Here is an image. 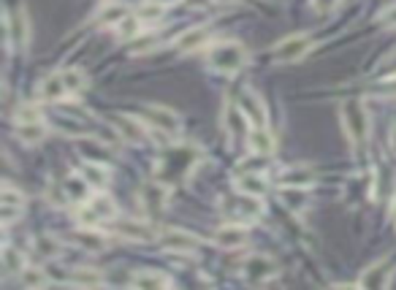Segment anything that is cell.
Masks as SVG:
<instances>
[{"instance_id":"cell-1","label":"cell","mask_w":396,"mask_h":290,"mask_svg":"<svg viewBox=\"0 0 396 290\" xmlns=\"http://www.w3.org/2000/svg\"><path fill=\"white\" fill-rule=\"evenodd\" d=\"M198 160H201V147L188 144V141L174 144L161 155V160L155 166V180H161L168 187L177 182H185L193 174V168L198 166Z\"/></svg>"},{"instance_id":"cell-2","label":"cell","mask_w":396,"mask_h":290,"mask_svg":"<svg viewBox=\"0 0 396 290\" xmlns=\"http://www.w3.org/2000/svg\"><path fill=\"white\" fill-rule=\"evenodd\" d=\"M342 128H345V136L353 147H364L369 141V130H372V123H369V111L364 106V100L358 98H350L342 103Z\"/></svg>"},{"instance_id":"cell-3","label":"cell","mask_w":396,"mask_h":290,"mask_svg":"<svg viewBox=\"0 0 396 290\" xmlns=\"http://www.w3.org/2000/svg\"><path fill=\"white\" fill-rule=\"evenodd\" d=\"M247 60H250V55L239 41H220L209 46V66L225 76L239 73L247 66Z\"/></svg>"},{"instance_id":"cell-4","label":"cell","mask_w":396,"mask_h":290,"mask_svg":"<svg viewBox=\"0 0 396 290\" xmlns=\"http://www.w3.org/2000/svg\"><path fill=\"white\" fill-rule=\"evenodd\" d=\"M223 130L225 136L231 138L233 144L236 141H247L250 138V130H253V123L247 117L239 103H233L231 98L223 100Z\"/></svg>"},{"instance_id":"cell-5","label":"cell","mask_w":396,"mask_h":290,"mask_svg":"<svg viewBox=\"0 0 396 290\" xmlns=\"http://www.w3.org/2000/svg\"><path fill=\"white\" fill-rule=\"evenodd\" d=\"M280 274V269H277V261L269 258V255H250L245 263H242V276H245L247 285H266L269 279Z\"/></svg>"},{"instance_id":"cell-6","label":"cell","mask_w":396,"mask_h":290,"mask_svg":"<svg viewBox=\"0 0 396 290\" xmlns=\"http://www.w3.org/2000/svg\"><path fill=\"white\" fill-rule=\"evenodd\" d=\"M310 49H313V38L304 36V33H296V36H288V38H283L274 46V60L277 63H296Z\"/></svg>"},{"instance_id":"cell-7","label":"cell","mask_w":396,"mask_h":290,"mask_svg":"<svg viewBox=\"0 0 396 290\" xmlns=\"http://www.w3.org/2000/svg\"><path fill=\"white\" fill-rule=\"evenodd\" d=\"M30 38V25L28 14L22 9H14L6 14V46L14 49V46H25Z\"/></svg>"},{"instance_id":"cell-8","label":"cell","mask_w":396,"mask_h":290,"mask_svg":"<svg viewBox=\"0 0 396 290\" xmlns=\"http://www.w3.org/2000/svg\"><path fill=\"white\" fill-rule=\"evenodd\" d=\"M144 114H147V123L166 136H177L182 130V120L177 117V111L166 109V106H147Z\"/></svg>"},{"instance_id":"cell-9","label":"cell","mask_w":396,"mask_h":290,"mask_svg":"<svg viewBox=\"0 0 396 290\" xmlns=\"http://www.w3.org/2000/svg\"><path fill=\"white\" fill-rule=\"evenodd\" d=\"M258 201H260V198H255V195L239 193V198L225 201V212L231 214L233 222H253L260 214V204H258Z\"/></svg>"},{"instance_id":"cell-10","label":"cell","mask_w":396,"mask_h":290,"mask_svg":"<svg viewBox=\"0 0 396 290\" xmlns=\"http://www.w3.org/2000/svg\"><path fill=\"white\" fill-rule=\"evenodd\" d=\"M22 209H25L22 190H16L14 185H3V193H0V217H3V225H11L16 217H22Z\"/></svg>"},{"instance_id":"cell-11","label":"cell","mask_w":396,"mask_h":290,"mask_svg":"<svg viewBox=\"0 0 396 290\" xmlns=\"http://www.w3.org/2000/svg\"><path fill=\"white\" fill-rule=\"evenodd\" d=\"M158 242L166 249H174V252H196V249L201 247V239L188 234V231H182V228H166V231H161Z\"/></svg>"},{"instance_id":"cell-12","label":"cell","mask_w":396,"mask_h":290,"mask_svg":"<svg viewBox=\"0 0 396 290\" xmlns=\"http://www.w3.org/2000/svg\"><path fill=\"white\" fill-rule=\"evenodd\" d=\"M141 204H144V209L150 214H161L166 209V204H168V185H163L161 180L147 182L141 187Z\"/></svg>"},{"instance_id":"cell-13","label":"cell","mask_w":396,"mask_h":290,"mask_svg":"<svg viewBox=\"0 0 396 290\" xmlns=\"http://www.w3.org/2000/svg\"><path fill=\"white\" fill-rule=\"evenodd\" d=\"M391 274H394V261L391 258H382V261L372 263L367 271L361 274L358 285L361 288H385L391 282Z\"/></svg>"},{"instance_id":"cell-14","label":"cell","mask_w":396,"mask_h":290,"mask_svg":"<svg viewBox=\"0 0 396 290\" xmlns=\"http://www.w3.org/2000/svg\"><path fill=\"white\" fill-rule=\"evenodd\" d=\"M247 242V228L245 222H231V225H223L215 231V244L223 249H239L245 247Z\"/></svg>"},{"instance_id":"cell-15","label":"cell","mask_w":396,"mask_h":290,"mask_svg":"<svg viewBox=\"0 0 396 290\" xmlns=\"http://www.w3.org/2000/svg\"><path fill=\"white\" fill-rule=\"evenodd\" d=\"M209 38H212V30L209 28H191L185 30V33H179L177 41H174V46H177L179 52H196V49H204L206 43H209Z\"/></svg>"},{"instance_id":"cell-16","label":"cell","mask_w":396,"mask_h":290,"mask_svg":"<svg viewBox=\"0 0 396 290\" xmlns=\"http://www.w3.org/2000/svg\"><path fill=\"white\" fill-rule=\"evenodd\" d=\"M239 106H242V111L250 117L253 128H266V106H263L260 95H255V93L247 90V93L239 95Z\"/></svg>"},{"instance_id":"cell-17","label":"cell","mask_w":396,"mask_h":290,"mask_svg":"<svg viewBox=\"0 0 396 290\" xmlns=\"http://www.w3.org/2000/svg\"><path fill=\"white\" fill-rule=\"evenodd\" d=\"M315 182V171L304 163H296V166H288L285 171H280V185L283 187H307Z\"/></svg>"},{"instance_id":"cell-18","label":"cell","mask_w":396,"mask_h":290,"mask_svg":"<svg viewBox=\"0 0 396 290\" xmlns=\"http://www.w3.org/2000/svg\"><path fill=\"white\" fill-rule=\"evenodd\" d=\"M111 123H114V128H117L120 138H128V141H144V136H147V125L141 123V120H136V117L117 114Z\"/></svg>"},{"instance_id":"cell-19","label":"cell","mask_w":396,"mask_h":290,"mask_svg":"<svg viewBox=\"0 0 396 290\" xmlns=\"http://www.w3.org/2000/svg\"><path fill=\"white\" fill-rule=\"evenodd\" d=\"M39 98H41V100H63V98H71L60 71H57V73H49V76L39 84Z\"/></svg>"},{"instance_id":"cell-20","label":"cell","mask_w":396,"mask_h":290,"mask_svg":"<svg viewBox=\"0 0 396 290\" xmlns=\"http://www.w3.org/2000/svg\"><path fill=\"white\" fill-rule=\"evenodd\" d=\"M79 174H82L87 185L90 187H96V190H103L106 187V182H109V168L103 166V163H98V160H87L79 166Z\"/></svg>"},{"instance_id":"cell-21","label":"cell","mask_w":396,"mask_h":290,"mask_svg":"<svg viewBox=\"0 0 396 290\" xmlns=\"http://www.w3.org/2000/svg\"><path fill=\"white\" fill-rule=\"evenodd\" d=\"M117 228V234L123 236V239H131V242H150L152 236V228L150 225H144V222L138 220H123L114 225Z\"/></svg>"},{"instance_id":"cell-22","label":"cell","mask_w":396,"mask_h":290,"mask_svg":"<svg viewBox=\"0 0 396 290\" xmlns=\"http://www.w3.org/2000/svg\"><path fill=\"white\" fill-rule=\"evenodd\" d=\"M247 144H250V150H253L255 155H260V157H266V155L274 152V138L266 128H253V130H250V138H247Z\"/></svg>"},{"instance_id":"cell-23","label":"cell","mask_w":396,"mask_h":290,"mask_svg":"<svg viewBox=\"0 0 396 290\" xmlns=\"http://www.w3.org/2000/svg\"><path fill=\"white\" fill-rule=\"evenodd\" d=\"M236 190L247 195H255V198H263L266 190H269V185H266V177H260V174H242L236 180Z\"/></svg>"},{"instance_id":"cell-24","label":"cell","mask_w":396,"mask_h":290,"mask_svg":"<svg viewBox=\"0 0 396 290\" xmlns=\"http://www.w3.org/2000/svg\"><path fill=\"white\" fill-rule=\"evenodd\" d=\"M131 285L133 288H168L171 285V279L161 271H147V269H141L136 274L131 276Z\"/></svg>"},{"instance_id":"cell-25","label":"cell","mask_w":396,"mask_h":290,"mask_svg":"<svg viewBox=\"0 0 396 290\" xmlns=\"http://www.w3.org/2000/svg\"><path fill=\"white\" fill-rule=\"evenodd\" d=\"M63 190H66V198H68V201L84 204V201H87V193H90V185H87V180L79 174V177H68L66 185H63Z\"/></svg>"},{"instance_id":"cell-26","label":"cell","mask_w":396,"mask_h":290,"mask_svg":"<svg viewBox=\"0 0 396 290\" xmlns=\"http://www.w3.org/2000/svg\"><path fill=\"white\" fill-rule=\"evenodd\" d=\"M87 204L96 209V214H98V217H101L103 222H106V220H114V217H117V207H114V201H111V198H109L106 193H96L93 198H90V201H87Z\"/></svg>"},{"instance_id":"cell-27","label":"cell","mask_w":396,"mask_h":290,"mask_svg":"<svg viewBox=\"0 0 396 290\" xmlns=\"http://www.w3.org/2000/svg\"><path fill=\"white\" fill-rule=\"evenodd\" d=\"M71 285H87V288H98V285H103L106 279H103V274L101 271H96V269H73L68 276Z\"/></svg>"},{"instance_id":"cell-28","label":"cell","mask_w":396,"mask_h":290,"mask_svg":"<svg viewBox=\"0 0 396 290\" xmlns=\"http://www.w3.org/2000/svg\"><path fill=\"white\" fill-rule=\"evenodd\" d=\"M76 244H82L84 249H103L106 247V236L98 234L96 228H82L79 234L73 236Z\"/></svg>"},{"instance_id":"cell-29","label":"cell","mask_w":396,"mask_h":290,"mask_svg":"<svg viewBox=\"0 0 396 290\" xmlns=\"http://www.w3.org/2000/svg\"><path fill=\"white\" fill-rule=\"evenodd\" d=\"M16 133H19V141H25V144H39L46 138V125L44 123H25L16 128Z\"/></svg>"},{"instance_id":"cell-30","label":"cell","mask_w":396,"mask_h":290,"mask_svg":"<svg viewBox=\"0 0 396 290\" xmlns=\"http://www.w3.org/2000/svg\"><path fill=\"white\" fill-rule=\"evenodd\" d=\"M3 266H6L9 274H19V271L25 269V255H22V249L6 244V247H3Z\"/></svg>"},{"instance_id":"cell-31","label":"cell","mask_w":396,"mask_h":290,"mask_svg":"<svg viewBox=\"0 0 396 290\" xmlns=\"http://www.w3.org/2000/svg\"><path fill=\"white\" fill-rule=\"evenodd\" d=\"M63 73V82H66V90H68V95H76V93H82L84 87H87V73L79 68H68V71H60Z\"/></svg>"},{"instance_id":"cell-32","label":"cell","mask_w":396,"mask_h":290,"mask_svg":"<svg viewBox=\"0 0 396 290\" xmlns=\"http://www.w3.org/2000/svg\"><path fill=\"white\" fill-rule=\"evenodd\" d=\"M46 282H49V276L44 274V269H28V266H25V269L19 271V285H22V288H44Z\"/></svg>"},{"instance_id":"cell-33","label":"cell","mask_w":396,"mask_h":290,"mask_svg":"<svg viewBox=\"0 0 396 290\" xmlns=\"http://www.w3.org/2000/svg\"><path fill=\"white\" fill-rule=\"evenodd\" d=\"M155 43H158V33H138L136 38H131V52H133V55L150 52Z\"/></svg>"},{"instance_id":"cell-34","label":"cell","mask_w":396,"mask_h":290,"mask_svg":"<svg viewBox=\"0 0 396 290\" xmlns=\"http://www.w3.org/2000/svg\"><path fill=\"white\" fill-rule=\"evenodd\" d=\"M136 16L141 19V22H144V25L158 22V19L163 16V6H161V3H155V0H152V3H144V6H141V9L136 11Z\"/></svg>"},{"instance_id":"cell-35","label":"cell","mask_w":396,"mask_h":290,"mask_svg":"<svg viewBox=\"0 0 396 290\" xmlns=\"http://www.w3.org/2000/svg\"><path fill=\"white\" fill-rule=\"evenodd\" d=\"M25 123H41V109L36 103H25V106H19V111H16V125H25Z\"/></svg>"},{"instance_id":"cell-36","label":"cell","mask_w":396,"mask_h":290,"mask_svg":"<svg viewBox=\"0 0 396 290\" xmlns=\"http://www.w3.org/2000/svg\"><path fill=\"white\" fill-rule=\"evenodd\" d=\"M36 244H39V252H41V255H46V258H55L57 252H60V244H57L52 236H41Z\"/></svg>"},{"instance_id":"cell-37","label":"cell","mask_w":396,"mask_h":290,"mask_svg":"<svg viewBox=\"0 0 396 290\" xmlns=\"http://www.w3.org/2000/svg\"><path fill=\"white\" fill-rule=\"evenodd\" d=\"M337 6H340V0H313L315 11H331V9H337Z\"/></svg>"},{"instance_id":"cell-38","label":"cell","mask_w":396,"mask_h":290,"mask_svg":"<svg viewBox=\"0 0 396 290\" xmlns=\"http://www.w3.org/2000/svg\"><path fill=\"white\" fill-rule=\"evenodd\" d=\"M380 22L385 25V28H396V6L394 9H388V11L380 16Z\"/></svg>"},{"instance_id":"cell-39","label":"cell","mask_w":396,"mask_h":290,"mask_svg":"<svg viewBox=\"0 0 396 290\" xmlns=\"http://www.w3.org/2000/svg\"><path fill=\"white\" fill-rule=\"evenodd\" d=\"M388 144H391V152L396 155V125L391 128V138H388Z\"/></svg>"},{"instance_id":"cell-40","label":"cell","mask_w":396,"mask_h":290,"mask_svg":"<svg viewBox=\"0 0 396 290\" xmlns=\"http://www.w3.org/2000/svg\"><path fill=\"white\" fill-rule=\"evenodd\" d=\"M188 3H191V6H206L209 0H188Z\"/></svg>"},{"instance_id":"cell-41","label":"cell","mask_w":396,"mask_h":290,"mask_svg":"<svg viewBox=\"0 0 396 290\" xmlns=\"http://www.w3.org/2000/svg\"><path fill=\"white\" fill-rule=\"evenodd\" d=\"M155 3H161V6H168V3H177V0H155Z\"/></svg>"},{"instance_id":"cell-42","label":"cell","mask_w":396,"mask_h":290,"mask_svg":"<svg viewBox=\"0 0 396 290\" xmlns=\"http://www.w3.org/2000/svg\"><path fill=\"white\" fill-rule=\"evenodd\" d=\"M215 3H220V6H228V3H233V0H215Z\"/></svg>"},{"instance_id":"cell-43","label":"cell","mask_w":396,"mask_h":290,"mask_svg":"<svg viewBox=\"0 0 396 290\" xmlns=\"http://www.w3.org/2000/svg\"><path fill=\"white\" fill-rule=\"evenodd\" d=\"M394 222H396V204H394Z\"/></svg>"}]
</instances>
